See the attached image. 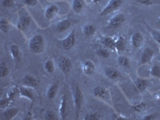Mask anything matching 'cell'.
<instances>
[{"mask_svg":"<svg viewBox=\"0 0 160 120\" xmlns=\"http://www.w3.org/2000/svg\"><path fill=\"white\" fill-rule=\"evenodd\" d=\"M151 74L152 76L160 78V68L158 66H154L151 69Z\"/></svg>","mask_w":160,"mask_h":120,"instance_id":"cell-33","label":"cell"},{"mask_svg":"<svg viewBox=\"0 0 160 120\" xmlns=\"http://www.w3.org/2000/svg\"><path fill=\"white\" fill-rule=\"evenodd\" d=\"M100 115L98 113H93L91 115H88L85 117V120H97L99 119Z\"/></svg>","mask_w":160,"mask_h":120,"instance_id":"cell-35","label":"cell"},{"mask_svg":"<svg viewBox=\"0 0 160 120\" xmlns=\"http://www.w3.org/2000/svg\"><path fill=\"white\" fill-rule=\"evenodd\" d=\"M143 42V38L142 35L139 33H135L131 37V43H132V47L134 48H138L141 47Z\"/></svg>","mask_w":160,"mask_h":120,"instance_id":"cell-9","label":"cell"},{"mask_svg":"<svg viewBox=\"0 0 160 120\" xmlns=\"http://www.w3.org/2000/svg\"><path fill=\"white\" fill-rule=\"evenodd\" d=\"M105 74L107 77H108L111 79H115V78H118L120 76L119 71H117L116 69H114V68H108V69H106Z\"/></svg>","mask_w":160,"mask_h":120,"instance_id":"cell-20","label":"cell"},{"mask_svg":"<svg viewBox=\"0 0 160 120\" xmlns=\"http://www.w3.org/2000/svg\"><path fill=\"white\" fill-rule=\"evenodd\" d=\"M44 68L48 73H53L54 72V70H55V67H54V63L51 60H48L47 62H45V65H44Z\"/></svg>","mask_w":160,"mask_h":120,"instance_id":"cell-28","label":"cell"},{"mask_svg":"<svg viewBox=\"0 0 160 120\" xmlns=\"http://www.w3.org/2000/svg\"><path fill=\"white\" fill-rule=\"evenodd\" d=\"M45 118L48 120H55L57 119L56 114L52 111H48L45 114Z\"/></svg>","mask_w":160,"mask_h":120,"instance_id":"cell-32","label":"cell"},{"mask_svg":"<svg viewBox=\"0 0 160 120\" xmlns=\"http://www.w3.org/2000/svg\"><path fill=\"white\" fill-rule=\"evenodd\" d=\"M24 2L28 6H35L37 3H38V1L37 0H24Z\"/></svg>","mask_w":160,"mask_h":120,"instance_id":"cell-40","label":"cell"},{"mask_svg":"<svg viewBox=\"0 0 160 120\" xmlns=\"http://www.w3.org/2000/svg\"><path fill=\"white\" fill-rule=\"evenodd\" d=\"M148 81L144 79H141V78H138L135 81V89H136L137 91L138 92H142L146 90L147 88V86H148Z\"/></svg>","mask_w":160,"mask_h":120,"instance_id":"cell-14","label":"cell"},{"mask_svg":"<svg viewBox=\"0 0 160 120\" xmlns=\"http://www.w3.org/2000/svg\"><path fill=\"white\" fill-rule=\"evenodd\" d=\"M136 1L138 2H139V3L147 6H151L154 3V2H153V0H136Z\"/></svg>","mask_w":160,"mask_h":120,"instance_id":"cell-38","label":"cell"},{"mask_svg":"<svg viewBox=\"0 0 160 120\" xmlns=\"http://www.w3.org/2000/svg\"><path fill=\"white\" fill-rule=\"evenodd\" d=\"M20 95V90L18 89L17 88H11L10 90V91L8 92V98L11 100V101H14V100L16 99L18 97H19Z\"/></svg>","mask_w":160,"mask_h":120,"instance_id":"cell-22","label":"cell"},{"mask_svg":"<svg viewBox=\"0 0 160 120\" xmlns=\"http://www.w3.org/2000/svg\"><path fill=\"white\" fill-rule=\"evenodd\" d=\"M145 108H146V104L144 103V102H141V103L138 104V105L134 107V110H135V111H143Z\"/></svg>","mask_w":160,"mask_h":120,"instance_id":"cell-36","label":"cell"},{"mask_svg":"<svg viewBox=\"0 0 160 120\" xmlns=\"http://www.w3.org/2000/svg\"><path fill=\"white\" fill-rule=\"evenodd\" d=\"M2 3L4 7L10 8V7H11V6L13 5V3H14V0H2Z\"/></svg>","mask_w":160,"mask_h":120,"instance_id":"cell-39","label":"cell"},{"mask_svg":"<svg viewBox=\"0 0 160 120\" xmlns=\"http://www.w3.org/2000/svg\"><path fill=\"white\" fill-rule=\"evenodd\" d=\"M58 8L57 6L55 5L49 6V8H48V9H47V11H46V14H45L46 17H47L48 19H51V18H53L55 16V15L58 13Z\"/></svg>","mask_w":160,"mask_h":120,"instance_id":"cell-15","label":"cell"},{"mask_svg":"<svg viewBox=\"0 0 160 120\" xmlns=\"http://www.w3.org/2000/svg\"><path fill=\"white\" fill-rule=\"evenodd\" d=\"M70 26H71V22H70V20L68 19L62 20V21H61V22H59L58 24H57L56 30L58 31V32H62V31L68 30V28H70Z\"/></svg>","mask_w":160,"mask_h":120,"instance_id":"cell-18","label":"cell"},{"mask_svg":"<svg viewBox=\"0 0 160 120\" xmlns=\"http://www.w3.org/2000/svg\"><path fill=\"white\" fill-rule=\"evenodd\" d=\"M126 39L124 37L120 36L118 39L115 41V48L119 51H123L126 50Z\"/></svg>","mask_w":160,"mask_h":120,"instance_id":"cell-19","label":"cell"},{"mask_svg":"<svg viewBox=\"0 0 160 120\" xmlns=\"http://www.w3.org/2000/svg\"><path fill=\"white\" fill-rule=\"evenodd\" d=\"M57 91H58V85L57 84H53L52 86H51L48 91V98L52 99V98H55L56 96Z\"/></svg>","mask_w":160,"mask_h":120,"instance_id":"cell-24","label":"cell"},{"mask_svg":"<svg viewBox=\"0 0 160 120\" xmlns=\"http://www.w3.org/2000/svg\"><path fill=\"white\" fill-rule=\"evenodd\" d=\"M94 2H95V3H97L98 2H99V0H94Z\"/></svg>","mask_w":160,"mask_h":120,"instance_id":"cell-43","label":"cell"},{"mask_svg":"<svg viewBox=\"0 0 160 120\" xmlns=\"http://www.w3.org/2000/svg\"><path fill=\"white\" fill-rule=\"evenodd\" d=\"M154 56V51L151 48H147L143 51L142 55V59H141V63L145 64L150 62L152 57Z\"/></svg>","mask_w":160,"mask_h":120,"instance_id":"cell-12","label":"cell"},{"mask_svg":"<svg viewBox=\"0 0 160 120\" xmlns=\"http://www.w3.org/2000/svg\"><path fill=\"white\" fill-rule=\"evenodd\" d=\"M58 64L61 71L65 74L69 72L72 68V62H71V59L67 56H63V55L58 58Z\"/></svg>","mask_w":160,"mask_h":120,"instance_id":"cell-4","label":"cell"},{"mask_svg":"<svg viewBox=\"0 0 160 120\" xmlns=\"http://www.w3.org/2000/svg\"><path fill=\"white\" fill-rule=\"evenodd\" d=\"M125 19L126 18L123 14H118L111 18L109 22V27L111 28H118L125 21Z\"/></svg>","mask_w":160,"mask_h":120,"instance_id":"cell-7","label":"cell"},{"mask_svg":"<svg viewBox=\"0 0 160 120\" xmlns=\"http://www.w3.org/2000/svg\"><path fill=\"white\" fill-rule=\"evenodd\" d=\"M40 79L36 78L35 76L30 75H26L24 76L23 79H22V83L28 87H31V88H36L37 86L39 84Z\"/></svg>","mask_w":160,"mask_h":120,"instance_id":"cell-5","label":"cell"},{"mask_svg":"<svg viewBox=\"0 0 160 120\" xmlns=\"http://www.w3.org/2000/svg\"><path fill=\"white\" fill-rule=\"evenodd\" d=\"M84 6H85V3H84L83 0H74L72 3V8L73 10L77 13H80L81 11L83 10Z\"/></svg>","mask_w":160,"mask_h":120,"instance_id":"cell-17","label":"cell"},{"mask_svg":"<svg viewBox=\"0 0 160 120\" xmlns=\"http://www.w3.org/2000/svg\"><path fill=\"white\" fill-rule=\"evenodd\" d=\"M82 69H83L84 73L87 75H92L94 74V72H95V68L94 63L91 61H87L83 64Z\"/></svg>","mask_w":160,"mask_h":120,"instance_id":"cell-13","label":"cell"},{"mask_svg":"<svg viewBox=\"0 0 160 120\" xmlns=\"http://www.w3.org/2000/svg\"><path fill=\"white\" fill-rule=\"evenodd\" d=\"M155 118V115H148L147 116H145L143 118L144 120H151V119H154Z\"/></svg>","mask_w":160,"mask_h":120,"instance_id":"cell-41","label":"cell"},{"mask_svg":"<svg viewBox=\"0 0 160 120\" xmlns=\"http://www.w3.org/2000/svg\"><path fill=\"white\" fill-rule=\"evenodd\" d=\"M67 108H68V105H67V98L65 95H63L62 100V103H61V107H60V115L62 119H64L67 115Z\"/></svg>","mask_w":160,"mask_h":120,"instance_id":"cell-21","label":"cell"},{"mask_svg":"<svg viewBox=\"0 0 160 120\" xmlns=\"http://www.w3.org/2000/svg\"><path fill=\"white\" fill-rule=\"evenodd\" d=\"M18 109H16V108H11V109L7 110L6 111H4L3 115L7 119H11V118H14L18 114Z\"/></svg>","mask_w":160,"mask_h":120,"instance_id":"cell-23","label":"cell"},{"mask_svg":"<svg viewBox=\"0 0 160 120\" xmlns=\"http://www.w3.org/2000/svg\"><path fill=\"white\" fill-rule=\"evenodd\" d=\"M93 95L97 98L105 99L108 97V92L105 88H102V87H97L93 90Z\"/></svg>","mask_w":160,"mask_h":120,"instance_id":"cell-8","label":"cell"},{"mask_svg":"<svg viewBox=\"0 0 160 120\" xmlns=\"http://www.w3.org/2000/svg\"><path fill=\"white\" fill-rule=\"evenodd\" d=\"M8 68L6 65V63L4 62H2L1 63V67H0V76L1 77H5L8 75Z\"/></svg>","mask_w":160,"mask_h":120,"instance_id":"cell-29","label":"cell"},{"mask_svg":"<svg viewBox=\"0 0 160 120\" xmlns=\"http://www.w3.org/2000/svg\"><path fill=\"white\" fill-rule=\"evenodd\" d=\"M11 100L9 98H2V99L0 100V108H2V109H4L7 107L9 106V104L11 103Z\"/></svg>","mask_w":160,"mask_h":120,"instance_id":"cell-31","label":"cell"},{"mask_svg":"<svg viewBox=\"0 0 160 120\" xmlns=\"http://www.w3.org/2000/svg\"><path fill=\"white\" fill-rule=\"evenodd\" d=\"M97 54H98L99 56L102 57L104 58H107L110 56V52L107 49H100L97 51Z\"/></svg>","mask_w":160,"mask_h":120,"instance_id":"cell-34","label":"cell"},{"mask_svg":"<svg viewBox=\"0 0 160 120\" xmlns=\"http://www.w3.org/2000/svg\"><path fill=\"white\" fill-rule=\"evenodd\" d=\"M74 101H75L76 115L77 116H78L80 111H81V108H82V101H83V95L78 87H76L74 90Z\"/></svg>","mask_w":160,"mask_h":120,"instance_id":"cell-2","label":"cell"},{"mask_svg":"<svg viewBox=\"0 0 160 120\" xmlns=\"http://www.w3.org/2000/svg\"><path fill=\"white\" fill-rule=\"evenodd\" d=\"M0 28L3 32H8V29H9V24H8V22L7 20L2 18L0 21Z\"/></svg>","mask_w":160,"mask_h":120,"instance_id":"cell-30","label":"cell"},{"mask_svg":"<svg viewBox=\"0 0 160 120\" xmlns=\"http://www.w3.org/2000/svg\"><path fill=\"white\" fill-rule=\"evenodd\" d=\"M100 42L107 48L112 50L115 48V40L111 37H101Z\"/></svg>","mask_w":160,"mask_h":120,"instance_id":"cell-10","label":"cell"},{"mask_svg":"<svg viewBox=\"0 0 160 120\" xmlns=\"http://www.w3.org/2000/svg\"><path fill=\"white\" fill-rule=\"evenodd\" d=\"M118 63L120 66H122L123 68H129L130 67V61L128 58L125 56H120L118 58Z\"/></svg>","mask_w":160,"mask_h":120,"instance_id":"cell-26","label":"cell"},{"mask_svg":"<svg viewBox=\"0 0 160 120\" xmlns=\"http://www.w3.org/2000/svg\"><path fill=\"white\" fill-rule=\"evenodd\" d=\"M121 5H122V0H111V2L106 6L105 8L101 11L100 15L101 16H105V15H108L110 13L118 9Z\"/></svg>","mask_w":160,"mask_h":120,"instance_id":"cell-3","label":"cell"},{"mask_svg":"<svg viewBox=\"0 0 160 120\" xmlns=\"http://www.w3.org/2000/svg\"><path fill=\"white\" fill-rule=\"evenodd\" d=\"M75 42H76V40H75V33L72 32L62 41V46H63L64 49L69 51V50L72 49L73 47L75 46Z\"/></svg>","mask_w":160,"mask_h":120,"instance_id":"cell-6","label":"cell"},{"mask_svg":"<svg viewBox=\"0 0 160 120\" xmlns=\"http://www.w3.org/2000/svg\"><path fill=\"white\" fill-rule=\"evenodd\" d=\"M30 50L35 54L42 53L44 50V39L42 35H36L30 42Z\"/></svg>","mask_w":160,"mask_h":120,"instance_id":"cell-1","label":"cell"},{"mask_svg":"<svg viewBox=\"0 0 160 120\" xmlns=\"http://www.w3.org/2000/svg\"><path fill=\"white\" fill-rule=\"evenodd\" d=\"M11 52L12 56L14 57L15 60L17 61H20L21 58H22V54H21V51H20L19 48L17 45H12L11 47Z\"/></svg>","mask_w":160,"mask_h":120,"instance_id":"cell-16","label":"cell"},{"mask_svg":"<svg viewBox=\"0 0 160 120\" xmlns=\"http://www.w3.org/2000/svg\"><path fill=\"white\" fill-rule=\"evenodd\" d=\"M31 24V18L28 16H22L20 18L18 22V28L21 31H25Z\"/></svg>","mask_w":160,"mask_h":120,"instance_id":"cell-11","label":"cell"},{"mask_svg":"<svg viewBox=\"0 0 160 120\" xmlns=\"http://www.w3.org/2000/svg\"><path fill=\"white\" fill-rule=\"evenodd\" d=\"M20 95H22V96L27 97V98H30L31 100H33L34 101V97H33V95L28 91V89H26L24 88H20Z\"/></svg>","mask_w":160,"mask_h":120,"instance_id":"cell-27","label":"cell"},{"mask_svg":"<svg viewBox=\"0 0 160 120\" xmlns=\"http://www.w3.org/2000/svg\"><path fill=\"white\" fill-rule=\"evenodd\" d=\"M23 119H31V112H28V117H25V118H23Z\"/></svg>","mask_w":160,"mask_h":120,"instance_id":"cell-42","label":"cell"},{"mask_svg":"<svg viewBox=\"0 0 160 120\" xmlns=\"http://www.w3.org/2000/svg\"><path fill=\"white\" fill-rule=\"evenodd\" d=\"M151 34H152L153 37L155 39L156 42H158L160 44V32L157 31H151Z\"/></svg>","mask_w":160,"mask_h":120,"instance_id":"cell-37","label":"cell"},{"mask_svg":"<svg viewBox=\"0 0 160 120\" xmlns=\"http://www.w3.org/2000/svg\"><path fill=\"white\" fill-rule=\"evenodd\" d=\"M84 34L87 36H91V35H95V28L93 25H86L83 29Z\"/></svg>","mask_w":160,"mask_h":120,"instance_id":"cell-25","label":"cell"}]
</instances>
